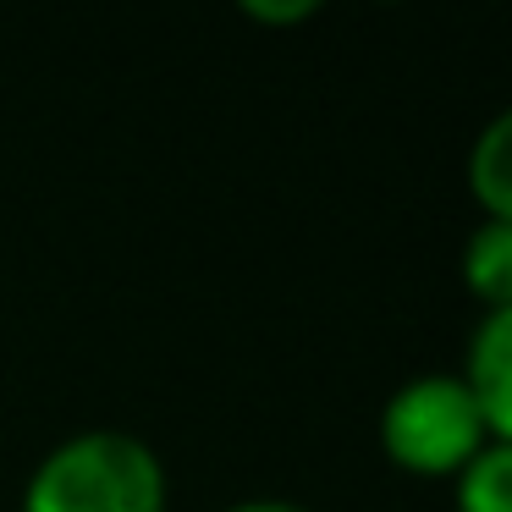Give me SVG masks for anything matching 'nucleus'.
<instances>
[{
    "label": "nucleus",
    "instance_id": "6",
    "mask_svg": "<svg viewBox=\"0 0 512 512\" xmlns=\"http://www.w3.org/2000/svg\"><path fill=\"white\" fill-rule=\"evenodd\" d=\"M452 512H512V446L490 441L452 479Z\"/></svg>",
    "mask_w": 512,
    "mask_h": 512
},
{
    "label": "nucleus",
    "instance_id": "2",
    "mask_svg": "<svg viewBox=\"0 0 512 512\" xmlns=\"http://www.w3.org/2000/svg\"><path fill=\"white\" fill-rule=\"evenodd\" d=\"M485 446L490 430L457 369L402 380L380 408V452L413 479H457Z\"/></svg>",
    "mask_w": 512,
    "mask_h": 512
},
{
    "label": "nucleus",
    "instance_id": "3",
    "mask_svg": "<svg viewBox=\"0 0 512 512\" xmlns=\"http://www.w3.org/2000/svg\"><path fill=\"white\" fill-rule=\"evenodd\" d=\"M457 375H463L468 391H474L490 441L512 446V303L507 309L479 314V325L468 331L463 369H457Z\"/></svg>",
    "mask_w": 512,
    "mask_h": 512
},
{
    "label": "nucleus",
    "instance_id": "8",
    "mask_svg": "<svg viewBox=\"0 0 512 512\" xmlns=\"http://www.w3.org/2000/svg\"><path fill=\"white\" fill-rule=\"evenodd\" d=\"M221 512H309L303 501H281V496H248V501H232Z\"/></svg>",
    "mask_w": 512,
    "mask_h": 512
},
{
    "label": "nucleus",
    "instance_id": "7",
    "mask_svg": "<svg viewBox=\"0 0 512 512\" xmlns=\"http://www.w3.org/2000/svg\"><path fill=\"white\" fill-rule=\"evenodd\" d=\"M243 17L265 28H298L309 17H320V6L314 0H243Z\"/></svg>",
    "mask_w": 512,
    "mask_h": 512
},
{
    "label": "nucleus",
    "instance_id": "1",
    "mask_svg": "<svg viewBox=\"0 0 512 512\" xmlns=\"http://www.w3.org/2000/svg\"><path fill=\"white\" fill-rule=\"evenodd\" d=\"M160 452L133 430H78L34 463L23 512H166Z\"/></svg>",
    "mask_w": 512,
    "mask_h": 512
},
{
    "label": "nucleus",
    "instance_id": "5",
    "mask_svg": "<svg viewBox=\"0 0 512 512\" xmlns=\"http://www.w3.org/2000/svg\"><path fill=\"white\" fill-rule=\"evenodd\" d=\"M457 276H463V292L485 314L507 309L512 303V221H479L463 243Z\"/></svg>",
    "mask_w": 512,
    "mask_h": 512
},
{
    "label": "nucleus",
    "instance_id": "4",
    "mask_svg": "<svg viewBox=\"0 0 512 512\" xmlns=\"http://www.w3.org/2000/svg\"><path fill=\"white\" fill-rule=\"evenodd\" d=\"M468 193L485 221H512V105L490 116L468 144Z\"/></svg>",
    "mask_w": 512,
    "mask_h": 512
}]
</instances>
